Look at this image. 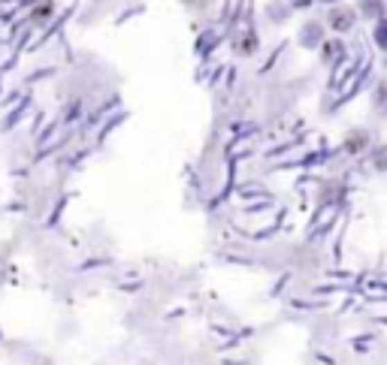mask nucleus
Instances as JSON below:
<instances>
[]
</instances>
